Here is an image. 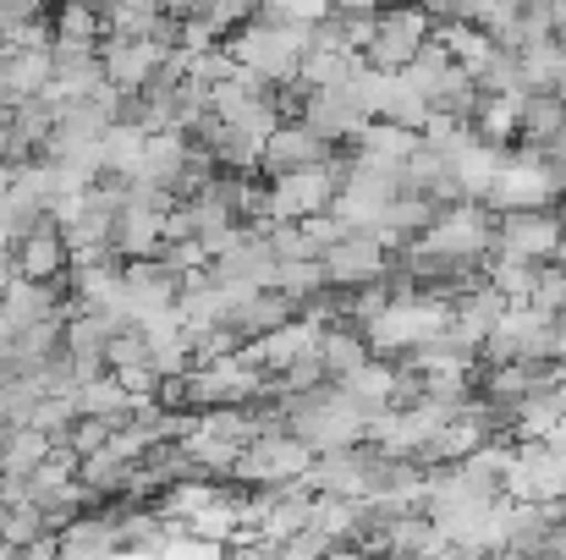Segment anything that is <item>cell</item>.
Returning <instances> with one entry per match:
<instances>
[{"label": "cell", "mask_w": 566, "mask_h": 560, "mask_svg": "<svg viewBox=\"0 0 566 560\" xmlns=\"http://www.w3.org/2000/svg\"><path fill=\"white\" fill-rule=\"evenodd\" d=\"M281 412H286V429H292L308 451L353 445V440H364V423H369V412H364V406H358L342 384L303 390V395H292Z\"/></svg>", "instance_id": "1"}, {"label": "cell", "mask_w": 566, "mask_h": 560, "mask_svg": "<svg viewBox=\"0 0 566 560\" xmlns=\"http://www.w3.org/2000/svg\"><path fill=\"white\" fill-rule=\"evenodd\" d=\"M562 236H566V214L556 203L495 209V247L490 253H506V258H523V264H551Z\"/></svg>", "instance_id": "2"}, {"label": "cell", "mask_w": 566, "mask_h": 560, "mask_svg": "<svg viewBox=\"0 0 566 560\" xmlns=\"http://www.w3.org/2000/svg\"><path fill=\"white\" fill-rule=\"evenodd\" d=\"M314 462V451L292 434V429H270V434H253L237 462H231V478L248 484V489H270V484H297L303 467Z\"/></svg>", "instance_id": "3"}, {"label": "cell", "mask_w": 566, "mask_h": 560, "mask_svg": "<svg viewBox=\"0 0 566 560\" xmlns=\"http://www.w3.org/2000/svg\"><path fill=\"white\" fill-rule=\"evenodd\" d=\"M390 253H396V236L379 231V225H347L336 236L331 253H319L325 264V281L331 286H364V281H379L390 270Z\"/></svg>", "instance_id": "4"}, {"label": "cell", "mask_w": 566, "mask_h": 560, "mask_svg": "<svg viewBox=\"0 0 566 560\" xmlns=\"http://www.w3.org/2000/svg\"><path fill=\"white\" fill-rule=\"evenodd\" d=\"M429 28H434V17H429V6H418V0H396V6H379L375 17V39H369V66H385V72H396V66H407L412 55H418V44L429 39Z\"/></svg>", "instance_id": "5"}, {"label": "cell", "mask_w": 566, "mask_h": 560, "mask_svg": "<svg viewBox=\"0 0 566 560\" xmlns=\"http://www.w3.org/2000/svg\"><path fill=\"white\" fill-rule=\"evenodd\" d=\"M331 149L336 144H325L308 121H297V116H281L275 127H270V138L259 144V171L264 177H281V171H303V166H325L331 160Z\"/></svg>", "instance_id": "6"}, {"label": "cell", "mask_w": 566, "mask_h": 560, "mask_svg": "<svg viewBox=\"0 0 566 560\" xmlns=\"http://www.w3.org/2000/svg\"><path fill=\"white\" fill-rule=\"evenodd\" d=\"M166 61V44L160 39H122V33H99V66H105V83L116 94H138Z\"/></svg>", "instance_id": "7"}, {"label": "cell", "mask_w": 566, "mask_h": 560, "mask_svg": "<svg viewBox=\"0 0 566 560\" xmlns=\"http://www.w3.org/2000/svg\"><path fill=\"white\" fill-rule=\"evenodd\" d=\"M122 281H127V319H149V314L171 308L182 292V270H171L160 253L122 258Z\"/></svg>", "instance_id": "8"}, {"label": "cell", "mask_w": 566, "mask_h": 560, "mask_svg": "<svg viewBox=\"0 0 566 560\" xmlns=\"http://www.w3.org/2000/svg\"><path fill=\"white\" fill-rule=\"evenodd\" d=\"M264 182H270V220H303V214L331 209V198H336V177L325 166L281 171V177H264Z\"/></svg>", "instance_id": "9"}, {"label": "cell", "mask_w": 566, "mask_h": 560, "mask_svg": "<svg viewBox=\"0 0 566 560\" xmlns=\"http://www.w3.org/2000/svg\"><path fill=\"white\" fill-rule=\"evenodd\" d=\"M297 121H308L325 144H353L358 133H364V105L347 94V83H331V88H308V99H303V110H297Z\"/></svg>", "instance_id": "10"}, {"label": "cell", "mask_w": 566, "mask_h": 560, "mask_svg": "<svg viewBox=\"0 0 566 560\" xmlns=\"http://www.w3.org/2000/svg\"><path fill=\"white\" fill-rule=\"evenodd\" d=\"M242 352H248L264 373H281V369H292L297 358H314V352H319V325H314V319H303V314H292L286 325H275V330L253 336Z\"/></svg>", "instance_id": "11"}, {"label": "cell", "mask_w": 566, "mask_h": 560, "mask_svg": "<svg viewBox=\"0 0 566 560\" xmlns=\"http://www.w3.org/2000/svg\"><path fill=\"white\" fill-rule=\"evenodd\" d=\"M122 550V533H116V511H77L55 528V556L66 560H99Z\"/></svg>", "instance_id": "12"}, {"label": "cell", "mask_w": 566, "mask_h": 560, "mask_svg": "<svg viewBox=\"0 0 566 560\" xmlns=\"http://www.w3.org/2000/svg\"><path fill=\"white\" fill-rule=\"evenodd\" d=\"M50 77H55L50 44H6V50H0V88H6V105H11V99L50 94Z\"/></svg>", "instance_id": "13"}, {"label": "cell", "mask_w": 566, "mask_h": 560, "mask_svg": "<svg viewBox=\"0 0 566 560\" xmlns=\"http://www.w3.org/2000/svg\"><path fill=\"white\" fill-rule=\"evenodd\" d=\"M11 253H17V275H28V281H55V275H66V236H61L55 220L28 225V231L11 242Z\"/></svg>", "instance_id": "14"}, {"label": "cell", "mask_w": 566, "mask_h": 560, "mask_svg": "<svg viewBox=\"0 0 566 560\" xmlns=\"http://www.w3.org/2000/svg\"><path fill=\"white\" fill-rule=\"evenodd\" d=\"M188 155H192L188 133H177V127L149 133V138H144V160H138V171H133V177H144V182H155V187H166V192H171V182H177V177H182V166H188Z\"/></svg>", "instance_id": "15"}, {"label": "cell", "mask_w": 566, "mask_h": 560, "mask_svg": "<svg viewBox=\"0 0 566 560\" xmlns=\"http://www.w3.org/2000/svg\"><path fill=\"white\" fill-rule=\"evenodd\" d=\"M523 99H528V88H512V94H479V105H473V133H479L484 144H495V149L517 144Z\"/></svg>", "instance_id": "16"}, {"label": "cell", "mask_w": 566, "mask_h": 560, "mask_svg": "<svg viewBox=\"0 0 566 560\" xmlns=\"http://www.w3.org/2000/svg\"><path fill=\"white\" fill-rule=\"evenodd\" d=\"M517 55V77H523V88L528 94H539V88H556L566 77V44L556 33H545V39H528V44H517L512 50Z\"/></svg>", "instance_id": "17"}, {"label": "cell", "mask_w": 566, "mask_h": 560, "mask_svg": "<svg viewBox=\"0 0 566 560\" xmlns=\"http://www.w3.org/2000/svg\"><path fill=\"white\" fill-rule=\"evenodd\" d=\"M314 358L325 363V379H342V373H353L364 358H375V352H369V341H364L358 325L331 319V325H319V352H314Z\"/></svg>", "instance_id": "18"}, {"label": "cell", "mask_w": 566, "mask_h": 560, "mask_svg": "<svg viewBox=\"0 0 566 560\" xmlns=\"http://www.w3.org/2000/svg\"><path fill=\"white\" fill-rule=\"evenodd\" d=\"M297 308H292V297L286 292H275V286H259L237 314H231V330L242 336V341H253V336H264V330H275V325H286Z\"/></svg>", "instance_id": "19"}, {"label": "cell", "mask_w": 566, "mask_h": 560, "mask_svg": "<svg viewBox=\"0 0 566 560\" xmlns=\"http://www.w3.org/2000/svg\"><path fill=\"white\" fill-rule=\"evenodd\" d=\"M331 384H342L364 412H379V406H390V384H396V363L390 358H364L353 373H342V379H331Z\"/></svg>", "instance_id": "20"}, {"label": "cell", "mask_w": 566, "mask_h": 560, "mask_svg": "<svg viewBox=\"0 0 566 560\" xmlns=\"http://www.w3.org/2000/svg\"><path fill=\"white\" fill-rule=\"evenodd\" d=\"M412 144H418V133H412V127L385 121V116H369V121H364V133H358L347 149H358V155H369V160H385V166H401Z\"/></svg>", "instance_id": "21"}, {"label": "cell", "mask_w": 566, "mask_h": 560, "mask_svg": "<svg viewBox=\"0 0 566 560\" xmlns=\"http://www.w3.org/2000/svg\"><path fill=\"white\" fill-rule=\"evenodd\" d=\"M144 127L138 121H111L105 127V138H99V166H105V177H133L138 171V160H144Z\"/></svg>", "instance_id": "22"}, {"label": "cell", "mask_w": 566, "mask_h": 560, "mask_svg": "<svg viewBox=\"0 0 566 560\" xmlns=\"http://www.w3.org/2000/svg\"><path fill=\"white\" fill-rule=\"evenodd\" d=\"M50 434L44 429H33V423H11V429H0V473H28V467H39L44 456H50Z\"/></svg>", "instance_id": "23"}, {"label": "cell", "mask_w": 566, "mask_h": 560, "mask_svg": "<svg viewBox=\"0 0 566 560\" xmlns=\"http://www.w3.org/2000/svg\"><path fill=\"white\" fill-rule=\"evenodd\" d=\"M72 395H77V412H94V418H127V412H133V390H127L111 369L94 373V379H83Z\"/></svg>", "instance_id": "24"}, {"label": "cell", "mask_w": 566, "mask_h": 560, "mask_svg": "<svg viewBox=\"0 0 566 560\" xmlns=\"http://www.w3.org/2000/svg\"><path fill=\"white\" fill-rule=\"evenodd\" d=\"M473 105H479V83H473V72H468L462 61H451V66L440 72L434 94H429V110H446V116L473 121Z\"/></svg>", "instance_id": "25"}, {"label": "cell", "mask_w": 566, "mask_h": 560, "mask_svg": "<svg viewBox=\"0 0 566 560\" xmlns=\"http://www.w3.org/2000/svg\"><path fill=\"white\" fill-rule=\"evenodd\" d=\"M562 121H566V99L562 94H551V88H539V94H528V99H523L517 138H523V144H545Z\"/></svg>", "instance_id": "26"}, {"label": "cell", "mask_w": 566, "mask_h": 560, "mask_svg": "<svg viewBox=\"0 0 566 560\" xmlns=\"http://www.w3.org/2000/svg\"><path fill=\"white\" fill-rule=\"evenodd\" d=\"M379 116L385 121H401V127H423L429 121V94H418L401 72H390V83H385V99H379Z\"/></svg>", "instance_id": "27"}, {"label": "cell", "mask_w": 566, "mask_h": 560, "mask_svg": "<svg viewBox=\"0 0 566 560\" xmlns=\"http://www.w3.org/2000/svg\"><path fill=\"white\" fill-rule=\"evenodd\" d=\"M331 281H325V264L308 253V258H281V275H275V292L292 297V308H303L308 297H319Z\"/></svg>", "instance_id": "28"}, {"label": "cell", "mask_w": 566, "mask_h": 560, "mask_svg": "<svg viewBox=\"0 0 566 560\" xmlns=\"http://www.w3.org/2000/svg\"><path fill=\"white\" fill-rule=\"evenodd\" d=\"M534 270H539V264H523V258H506V253H490V258H484V281H490L506 303H528Z\"/></svg>", "instance_id": "29"}, {"label": "cell", "mask_w": 566, "mask_h": 560, "mask_svg": "<svg viewBox=\"0 0 566 560\" xmlns=\"http://www.w3.org/2000/svg\"><path fill=\"white\" fill-rule=\"evenodd\" d=\"M99 33H105V17H99L88 0H61V11H55V39H66V44H99Z\"/></svg>", "instance_id": "30"}, {"label": "cell", "mask_w": 566, "mask_h": 560, "mask_svg": "<svg viewBox=\"0 0 566 560\" xmlns=\"http://www.w3.org/2000/svg\"><path fill=\"white\" fill-rule=\"evenodd\" d=\"M72 418H77V395H72V390H44V395L33 401V412H28V423L44 429L50 440H61V434L72 429Z\"/></svg>", "instance_id": "31"}, {"label": "cell", "mask_w": 566, "mask_h": 560, "mask_svg": "<svg viewBox=\"0 0 566 560\" xmlns=\"http://www.w3.org/2000/svg\"><path fill=\"white\" fill-rule=\"evenodd\" d=\"M528 308H539V314H551V319H562V314H566V270L556 264V258L534 270V286H528Z\"/></svg>", "instance_id": "32"}, {"label": "cell", "mask_w": 566, "mask_h": 560, "mask_svg": "<svg viewBox=\"0 0 566 560\" xmlns=\"http://www.w3.org/2000/svg\"><path fill=\"white\" fill-rule=\"evenodd\" d=\"M297 231H303V247L319 258V253H331V247H336V236L347 231V220H342L336 209H319V214H303V220H297Z\"/></svg>", "instance_id": "33"}, {"label": "cell", "mask_w": 566, "mask_h": 560, "mask_svg": "<svg viewBox=\"0 0 566 560\" xmlns=\"http://www.w3.org/2000/svg\"><path fill=\"white\" fill-rule=\"evenodd\" d=\"M375 17L379 11H325V22L336 28V39L342 44H353V50H369V39H375Z\"/></svg>", "instance_id": "34"}, {"label": "cell", "mask_w": 566, "mask_h": 560, "mask_svg": "<svg viewBox=\"0 0 566 560\" xmlns=\"http://www.w3.org/2000/svg\"><path fill=\"white\" fill-rule=\"evenodd\" d=\"M253 11H259V0H209V6H203L198 17H203V22H209V28H214V33L226 39V33H231L237 22H248Z\"/></svg>", "instance_id": "35"}, {"label": "cell", "mask_w": 566, "mask_h": 560, "mask_svg": "<svg viewBox=\"0 0 566 560\" xmlns=\"http://www.w3.org/2000/svg\"><path fill=\"white\" fill-rule=\"evenodd\" d=\"M17 281V253H11V242H0V292Z\"/></svg>", "instance_id": "36"}, {"label": "cell", "mask_w": 566, "mask_h": 560, "mask_svg": "<svg viewBox=\"0 0 566 560\" xmlns=\"http://www.w3.org/2000/svg\"><path fill=\"white\" fill-rule=\"evenodd\" d=\"M331 6H336V11H379L385 0H331Z\"/></svg>", "instance_id": "37"}, {"label": "cell", "mask_w": 566, "mask_h": 560, "mask_svg": "<svg viewBox=\"0 0 566 560\" xmlns=\"http://www.w3.org/2000/svg\"><path fill=\"white\" fill-rule=\"evenodd\" d=\"M418 6H423V0H418Z\"/></svg>", "instance_id": "38"}]
</instances>
